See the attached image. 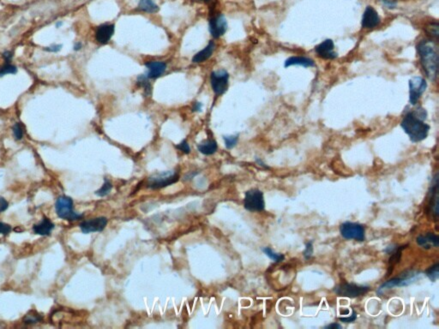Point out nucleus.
Here are the masks:
<instances>
[{"label": "nucleus", "mask_w": 439, "mask_h": 329, "mask_svg": "<svg viewBox=\"0 0 439 329\" xmlns=\"http://www.w3.org/2000/svg\"><path fill=\"white\" fill-rule=\"evenodd\" d=\"M315 51L318 55L319 58L327 60H333L337 58V53L335 51V44L334 41L330 39H327L322 41V43L317 45L315 47Z\"/></svg>", "instance_id": "ddd939ff"}, {"label": "nucleus", "mask_w": 439, "mask_h": 329, "mask_svg": "<svg viewBox=\"0 0 439 329\" xmlns=\"http://www.w3.org/2000/svg\"><path fill=\"white\" fill-rule=\"evenodd\" d=\"M419 276V273L415 272V271H407L406 273L401 274L400 277L394 278L392 280L386 281L385 283L382 284L379 289H378V293H381L382 291L386 290V289H391V288L396 287V286H406L408 284H411L412 282H414L417 278Z\"/></svg>", "instance_id": "6e6552de"}, {"label": "nucleus", "mask_w": 439, "mask_h": 329, "mask_svg": "<svg viewBox=\"0 0 439 329\" xmlns=\"http://www.w3.org/2000/svg\"><path fill=\"white\" fill-rule=\"evenodd\" d=\"M2 57L4 59V61L6 62V63H10L12 60V58H13V52L10 51H4L3 54H2Z\"/></svg>", "instance_id": "4c0bfd02"}, {"label": "nucleus", "mask_w": 439, "mask_h": 329, "mask_svg": "<svg viewBox=\"0 0 439 329\" xmlns=\"http://www.w3.org/2000/svg\"><path fill=\"white\" fill-rule=\"evenodd\" d=\"M325 329H341V327L337 323H332V324L325 327Z\"/></svg>", "instance_id": "ea45409f"}, {"label": "nucleus", "mask_w": 439, "mask_h": 329, "mask_svg": "<svg viewBox=\"0 0 439 329\" xmlns=\"http://www.w3.org/2000/svg\"><path fill=\"white\" fill-rule=\"evenodd\" d=\"M12 130H13L14 137H15L16 140L20 141L23 139V137H24V125L22 124V123H15L14 126L12 127Z\"/></svg>", "instance_id": "c756f323"}, {"label": "nucleus", "mask_w": 439, "mask_h": 329, "mask_svg": "<svg viewBox=\"0 0 439 329\" xmlns=\"http://www.w3.org/2000/svg\"><path fill=\"white\" fill-rule=\"evenodd\" d=\"M202 104L201 102H195L192 106V112L200 113L202 111Z\"/></svg>", "instance_id": "58836bf2"}, {"label": "nucleus", "mask_w": 439, "mask_h": 329, "mask_svg": "<svg viewBox=\"0 0 439 329\" xmlns=\"http://www.w3.org/2000/svg\"><path fill=\"white\" fill-rule=\"evenodd\" d=\"M340 233L346 239H354L360 242L365 240V227L358 223H343L340 226Z\"/></svg>", "instance_id": "0eeeda50"}, {"label": "nucleus", "mask_w": 439, "mask_h": 329, "mask_svg": "<svg viewBox=\"0 0 439 329\" xmlns=\"http://www.w3.org/2000/svg\"><path fill=\"white\" fill-rule=\"evenodd\" d=\"M54 224L47 217H44L41 222L33 226V232L37 235L48 236L51 234V231L54 229Z\"/></svg>", "instance_id": "a211bd4d"}, {"label": "nucleus", "mask_w": 439, "mask_h": 329, "mask_svg": "<svg viewBox=\"0 0 439 329\" xmlns=\"http://www.w3.org/2000/svg\"><path fill=\"white\" fill-rule=\"evenodd\" d=\"M357 318V314L356 312L353 310V314L352 315H350L348 317H341V318H340V321L341 322H345V323H350V322H353L356 320Z\"/></svg>", "instance_id": "f704fd0d"}, {"label": "nucleus", "mask_w": 439, "mask_h": 329, "mask_svg": "<svg viewBox=\"0 0 439 329\" xmlns=\"http://www.w3.org/2000/svg\"><path fill=\"white\" fill-rule=\"evenodd\" d=\"M256 161H257V163H258V164H260V165H262V166H264V167L268 168L267 166H266V165H265V164L263 163V161H261L260 159H257Z\"/></svg>", "instance_id": "79ce46f5"}, {"label": "nucleus", "mask_w": 439, "mask_h": 329, "mask_svg": "<svg viewBox=\"0 0 439 329\" xmlns=\"http://www.w3.org/2000/svg\"><path fill=\"white\" fill-rule=\"evenodd\" d=\"M381 23L380 17L377 10L372 6H367L364 11L361 20V26L363 28L371 29L378 26Z\"/></svg>", "instance_id": "4468645a"}, {"label": "nucleus", "mask_w": 439, "mask_h": 329, "mask_svg": "<svg viewBox=\"0 0 439 329\" xmlns=\"http://www.w3.org/2000/svg\"><path fill=\"white\" fill-rule=\"evenodd\" d=\"M108 223V219L106 217H97L95 219H89L82 221L79 227L82 233L85 234L92 233H101L106 228Z\"/></svg>", "instance_id": "f8f14e48"}, {"label": "nucleus", "mask_w": 439, "mask_h": 329, "mask_svg": "<svg viewBox=\"0 0 439 329\" xmlns=\"http://www.w3.org/2000/svg\"><path fill=\"white\" fill-rule=\"evenodd\" d=\"M199 1H202V2H206V3H208V2H210L211 0H199Z\"/></svg>", "instance_id": "37998d69"}, {"label": "nucleus", "mask_w": 439, "mask_h": 329, "mask_svg": "<svg viewBox=\"0 0 439 329\" xmlns=\"http://www.w3.org/2000/svg\"><path fill=\"white\" fill-rule=\"evenodd\" d=\"M197 149L201 154L204 155H212L216 154V151L218 149V144L216 142V141L208 139L200 142L197 145Z\"/></svg>", "instance_id": "412c9836"}, {"label": "nucleus", "mask_w": 439, "mask_h": 329, "mask_svg": "<svg viewBox=\"0 0 439 329\" xmlns=\"http://www.w3.org/2000/svg\"><path fill=\"white\" fill-rule=\"evenodd\" d=\"M439 24H438V23L431 24L429 26H427V27H426V31H427V33H429V34L432 35V37L438 39L439 34Z\"/></svg>", "instance_id": "7c9ffc66"}, {"label": "nucleus", "mask_w": 439, "mask_h": 329, "mask_svg": "<svg viewBox=\"0 0 439 329\" xmlns=\"http://www.w3.org/2000/svg\"><path fill=\"white\" fill-rule=\"evenodd\" d=\"M229 74L225 70L213 71L210 75V83L216 96L224 94L228 89Z\"/></svg>", "instance_id": "423d86ee"}, {"label": "nucleus", "mask_w": 439, "mask_h": 329, "mask_svg": "<svg viewBox=\"0 0 439 329\" xmlns=\"http://www.w3.org/2000/svg\"><path fill=\"white\" fill-rule=\"evenodd\" d=\"M112 188H113L112 183L107 178H105V182H104V184L101 186V188H99L98 190H96L95 192V194L99 196V197H104V196H106V195L109 194L110 191L112 190Z\"/></svg>", "instance_id": "393cba45"}, {"label": "nucleus", "mask_w": 439, "mask_h": 329, "mask_svg": "<svg viewBox=\"0 0 439 329\" xmlns=\"http://www.w3.org/2000/svg\"><path fill=\"white\" fill-rule=\"evenodd\" d=\"M137 84L139 88L143 89L144 92L146 93L147 95H149L151 94V84L149 82V79L147 78L146 75H138L137 79Z\"/></svg>", "instance_id": "5701e85b"}, {"label": "nucleus", "mask_w": 439, "mask_h": 329, "mask_svg": "<svg viewBox=\"0 0 439 329\" xmlns=\"http://www.w3.org/2000/svg\"><path fill=\"white\" fill-rule=\"evenodd\" d=\"M312 254H313V247H312V241H311L306 244L305 252H304V257L305 259H310L312 257Z\"/></svg>", "instance_id": "473e14b6"}, {"label": "nucleus", "mask_w": 439, "mask_h": 329, "mask_svg": "<svg viewBox=\"0 0 439 329\" xmlns=\"http://www.w3.org/2000/svg\"><path fill=\"white\" fill-rule=\"evenodd\" d=\"M227 29V22L226 17L222 14H217L211 16L209 19V30L214 38H220L226 33Z\"/></svg>", "instance_id": "9b49d317"}, {"label": "nucleus", "mask_w": 439, "mask_h": 329, "mask_svg": "<svg viewBox=\"0 0 439 329\" xmlns=\"http://www.w3.org/2000/svg\"><path fill=\"white\" fill-rule=\"evenodd\" d=\"M55 210L58 217L62 219L74 221L82 219L83 214L77 213L73 209V200L69 196H60L55 203Z\"/></svg>", "instance_id": "7ed1b4c3"}, {"label": "nucleus", "mask_w": 439, "mask_h": 329, "mask_svg": "<svg viewBox=\"0 0 439 329\" xmlns=\"http://www.w3.org/2000/svg\"><path fill=\"white\" fill-rule=\"evenodd\" d=\"M215 47H216V44L214 43V41H210L205 48H203L202 50L194 55V57L192 58V62L198 64V63H203L206 60H208L212 56Z\"/></svg>", "instance_id": "aec40b11"}, {"label": "nucleus", "mask_w": 439, "mask_h": 329, "mask_svg": "<svg viewBox=\"0 0 439 329\" xmlns=\"http://www.w3.org/2000/svg\"><path fill=\"white\" fill-rule=\"evenodd\" d=\"M137 10L145 13H156L159 10V6L153 0H140L137 5Z\"/></svg>", "instance_id": "4be33fe9"}, {"label": "nucleus", "mask_w": 439, "mask_h": 329, "mask_svg": "<svg viewBox=\"0 0 439 329\" xmlns=\"http://www.w3.org/2000/svg\"><path fill=\"white\" fill-rule=\"evenodd\" d=\"M62 48V45H52L49 47L44 48L45 51H50V52H58L60 51Z\"/></svg>", "instance_id": "c9c22d12"}, {"label": "nucleus", "mask_w": 439, "mask_h": 329, "mask_svg": "<svg viewBox=\"0 0 439 329\" xmlns=\"http://www.w3.org/2000/svg\"><path fill=\"white\" fill-rule=\"evenodd\" d=\"M417 243L424 249L430 250L432 246L439 247V237L433 233H428L426 235H420L417 237Z\"/></svg>", "instance_id": "6ab92c4d"}, {"label": "nucleus", "mask_w": 439, "mask_h": 329, "mask_svg": "<svg viewBox=\"0 0 439 329\" xmlns=\"http://www.w3.org/2000/svg\"><path fill=\"white\" fill-rule=\"evenodd\" d=\"M293 65H299V66H303L305 68H309V67H314L315 62L312 58H307V57L292 56L285 61L284 67L288 68Z\"/></svg>", "instance_id": "f3484780"}, {"label": "nucleus", "mask_w": 439, "mask_h": 329, "mask_svg": "<svg viewBox=\"0 0 439 329\" xmlns=\"http://www.w3.org/2000/svg\"><path fill=\"white\" fill-rule=\"evenodd\" d=\"M370 289L369 286H361V285H357L355 284L342 283V284L336 286V288L334 289V291L341 297L354 298L366 294L370 291Z\"/></svg>", "instance_id": "9d476101"}, {"label": "nucleus", "mask_w": 439, "mask_h": 329, "mask_svg": "<svg viewBox=\"0 0 439 329\" xmlns=\"http://www.w3.org/2000/svg\"><path fill=\"white\" fill-rule=\"evenodd\" d=\"M82 47V45L81 42H76L75 45H74V50L75 51H79V50H81V48Z\"/></svg>", "instance_id": "a19ab883"}, {"label": "nucleus", "mask_w": 439, "mask_h": 329, "mask_svg": "<svg viewBox=\"0 0 439 329\" xmlns=\"http://www.w3.org/2000/svg\"><path fill=\"white\" fill-rule=\"evenodd\" d=\"M425 275L432 281H436L439 277V264L433 265L425 272Z\"/></svg>", "instance_id": "bb28decb"}, {"label": "nucleus", "mask_w": 439, "mask_h": 329, "mask_svg": "<svg viewBox=\"0 0 439 329\" xmlns=\"http://www.w3.org/2000/svg\"><path fill=\"white\" fill-rule=\"evenodd\" d=\"M60 25H62V23H58V24H57V27H59Z\"/></svg>", "instance_id": "c03bdc74"}, {"label": "nucleus", "mask_w": 439, "mask_h": 329, "mask_svg": "<svg viewBox=\"0 0 439 329\" xmlns=\"http://www.w3.org/2000/svg\"><path fill=\"white\" fill-rule=\"evenodd\" d=\"M9 207V203L5 199L0 197V212H4Z\"/></svg>", "instance_id": "e433bc0d"}, {"label": "nucleus", "mask_w": 439, "mask_h": 329, "mask_svg": "<svg viewBox=\"0 0 439 329\" xmlns=\"http://www.w3.org/2000/svg\"><path fill=\"white\" fill-rule=\"evenodd\" d=\"M427 113L424 108L418 107L405 114L401 120V126L413 142H419L428 136L430 125L424 121Z\"/></svg>", "instance_id": "f257e3e1"}, {"label": "nucleus", "mask_w": 439, "mask_h": 329, "mask_svg": "<svg viewBox=\"0 0 439 329\" xmlns=\"http://www.w3.org/2000/svg\"><path fill=\"white\" fill-rule=\"evenodd\" d=\"M223 140L227 149H232L236 146L239 141V134L234 136H224Z\"/></svg>", "instance_id": "cd10ccee"}, {"label": "nucleus", "mask_w": 439, "mask_h": 329, "mask_svg": "<svg viewBox=\"0 0 439 329\" xmlns=\"http://www.w3.org/2000/svg\"><path fill=\"white\" fill-rule=\"evenodd\" d=\"M264 252L267 257H269L271 260H274L275 262H281L284 260L285 257L282 254H277L274 252V250L270 249L269 247H265L263 249Z\"/></svg>", "instance_id": "a878e982"}, {"label": "nucleus", "mask_w": 439, "mask_h": 329, "mask_svg": "<svg viewBox=\"0 0 439 329\" xmlns=\"http://www.w3.org/2000/svg\"><path fill=\"white\" fill-rule=\"evenodd\" d=\"M41 321H42V316L35 310H30L27 315L24 316V322L25 324H35Z\"/></svg>", "instance_id": "b1692460"}, {"label": "nucleus", "mask_w": 439, "mask_h": 329, "mask_svg": "<svg viewBox=\"0 0 439 329\" xmlns=\"http://www.w3.org/2000/svg\"><path fill=\"white\" fill-rule=\"evenodd\" d=\"M115 32L114 24H102L97 27L96 31V40L100 44H107L113 37Z\"/></svg>", "instance_id": "2eb2a0df"}, {"label": "nucleus", "mask_w": 439, "mask_h": 329, "mask_svg": "<svg viewBox=\"0 0 439 329\" xmlns=\"http://www.w3.org/2000/svg\"><path fill=\"white\" fill-rule=\"evenodd\" d=\"M427 82L421 76H414L409 81V103L412 106L417 105L418 99L425 92Z\"/></svg>", "instance_id": "1a4fd4ad"}, {"label": "nucleus", "mask_w": 439, "mask_h": 329, "mask_svg": "<svg viewBox=\"0 0 439 329\" xmlns=\"http://www.w3.org/2000/svg\"><path fill=\"white\" fill-rule=\"evenodd\" d=\"M17 69L15 65H10V63H6L0 68V77L8 74H17Z\"/></svg>", "instance_id": "c85d7f7f"}, {"label": "nucleus", "mask_w": 439, "mask_h": 329, "mask_svg": "<svg viewBox=\"0 0 439 329\" xmlns=\"http://www.w3.org/2000/svg\"><path fill=\"white\" fill-rule=\"evenodd\" d=\"M11 232V226L5 223L0 222V234L8 235Z\"/></svg>", "instance_id": "72a5a7b5"}, {"label": "nucleus", "mask_w": 439, "mask_h": 329, "mask_svg": "<svg viewBox=\"0 0 439 329\" xmlns=\"http://www.w3.org/2000/svg\"><path fill=\"white\" fill-rule=\"evenodd\" d=\"M244 207L249 212H261L265 208L264 193L258 188H251L245 192Z\"/></svg>", "instance_id": "39448f33"}, {"label": "nucleus", "mask_w": 439, "mask_h": 329, "mask_svg": "<svg viewBox=\"0 0 439 329\" xmlns=\"http://www.w3.org/2000/svg\"><path fill=\"white\" fill-rule=\"evenodd\" d=\"M179 179V175L174 171H166L156 172L151 175L147 179V187L152 189L168 187L169 185L177 183Z\"/></svg>", "instance_id": "20e7f679"}, {"label": "nucleus", "mask_w": 439, "mask_h": 329, "mask_svg": "<svg viewBox=\"0 0 439 329\" xmlns=\"http://www.w3.org/2000/svg\"><path fill=\"white\" fill-rule=\"evenodd\" d=\"M175 147L178 148V150L182 151V152L185 153V154H188L191 153V147L189 146V143L187 142V141L185 140V139L182 141L180 143L176 145Z\"/></svg>", "instance_id": "2f4dec72"}, {"label": "nucleus", "mask_w": 439, "mask_h": 329, "mask_svg": "<svg viewBox=\"0 0 439 329\" xmlns=\"http://www.w3.org/2000/svg\"><path fill=\"white\" fill-rule=\"evenodd\" d=\"M145 67L147 69L146 75L148 79H156L164 75L167 70V64L161 61H150L145 63Z\"/></svg>", "instance_id": "dca6fc26"}, {"label": "nucleus", "mask_w": 439, "mask_h": 329, "mask_svg": "<svg viewBox=\"0 0 439 329\" xmlns=\"http://www.w3.org/2000/svg\"><path fill=\"white\" fill-rule=\"evenodd\" d=\"M422 68L431 81H436L439 73V47L432 40H422L417 45Z\"/></svg>", "instance_id": "f03ea898"}]
</instances>
